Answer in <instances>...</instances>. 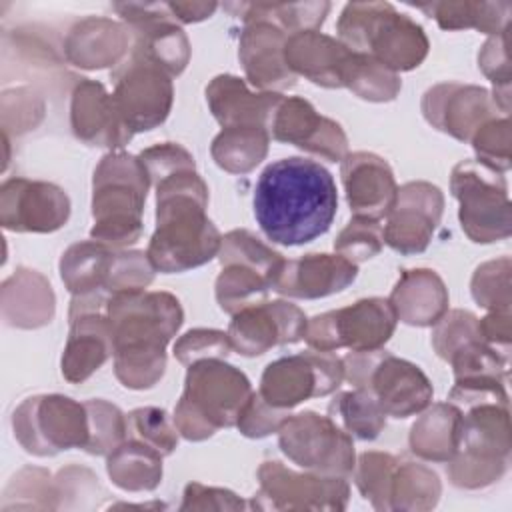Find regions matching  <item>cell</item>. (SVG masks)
Wrapping results in <instances>:
<instances>
[{
  "mask_svg": "<svg viewBox=\"0 0 512 512\" xmlns=\"http://www.w3.org/2000/svg\"><path fill=\"white\" fill-rule=\"evenodd\" d=\"M252 204L268 240L302 246L328 232L338 210V194L332 174L320 162L290 156L262 170Z\"/></svg>",
  "mask_w": 512,
  "mask_h": 512,
  "instance_id": "1",
  "label": "cell"
},
{
  "mask_svg": "<svg viewBox=\"0 0 512 512\" xmlns=\"http://www.w3.org/2000/svg\"><path fill=\"white\" fill-rule=\"evenodd\" d=\"M114 344V374L132 390L152 388L166 368V344L184 320L170 292H114L106 304Z\"/></svg>",
  "mask_w": 512,
  "mask_h": 512,
  "instance_id": "2",
  "label": "cell"
},
{
  "mask_svg": "<svg viewBox=\"0 0 512 512\" xmlns=\"http://www.w3.org/2000/svg\"><path fill=\"white\" fill-rule=\"evenodd\" d=\"M206 208L208 186L196 168L180 170L156 184V230L146 250L156 272H186L218 256L222 236Z\"/></svg>",
  "mask_w": 512,
  "mask_h": 512,
  "instance_id": "3",
  "label": "cell"
},
{
  "mask_svg": "<svg viewBox=\"0 0 512 512\" xmlns=\"http://www.w3.org/2000/svg\"><path fill=\"white\" fill-rule=\"evenodd\" d=\"M336 32L346 48L374 58L396 74L420 66L430 48L422 26L388 2L346 4Z\"/></svg>",
  "mask_w": 512,
  "mask_h": 512,
  "instance_id": "4",
  "label": "cell"
},
{
  "mask_svg": "<svg viewBox=\"0 0 512 512\" xmlns=\"http://www.w3.org/2000/svg\"><path fill=\"white\" fill-rule=\"evenodd\" d=\"M150 176L138 156L126 152L106 154L92 178L90 238L112 248H124L142 236V212Z\"/></svg>",
  "mask_w": 512,
  "mask_h": 512,
  "instance_id": "5",
  "label": "cell"
},
{
  "mask_svg": "<svg viewBox=\"0 0 512 512\" xmlns=\"http://www.w3.org/2000/svg\"><path fill=\"white\" fill-rule=\"evenodd\" d=\"M244 372L220 358L188 366L184 392L174 408V426L186 440L200 442L220 428L236 426L240 410L252 396Z\"/></svg>",
  "mask_w": 512,
  "mask_h": 512,
  "instance_id": "6",
  "label": "cell"
},
{
  "mask_svg": "<svg viewBox=\"0 0 512 512\" xmlns=\"http://www.w3.org/2000/svg\"><path fill=\"white\" fill-rule=\"evenodd\" d=\"M510 448L508 406H470L460 420L458 452L448 460L450 482L466 490L494 484L506 472Z\"/></svg>",
  "mask_w": 512,
  "mask_h": 512,
  "instance_id": "7",
  "label": "cell"
},
{
  "mask_svg": "<svg viewBox=\"0 0 512 512\" xmlns=\"http://www.w3.org/2000/svg\"><path fill=\"white\" fill-rule=\"evenodd\" d=\"M450 190L460 204V226L472 242L490 244L510 236L512 216L502 172L478 160H462L452 170Z\"/></svg>",
  "mask_w": 512,
  "mask_h": 512,
  "instance_id": "8",
  "label": "cell"
},
{
  "mask_svg": "<svg viewBox=\"0 0 512 512\" xmlns=\"http://www.w3.org/2000/svg\"><path fill=\"white\" fill-rule=\"evenodd\" d=\"M14 436L34 456H54L62 450H86L90 422L84 402L62 394L26 398L12 414Z\"/></svg>",
  "mask_w": 512,
  "mask_h": 512,
  "instance_id": "9",
  "label": "cell"
},
{
  "mask_svg": "<svg viewBox=\"0 0 512 512\" xmlns=\"http://www.w3.org/2000/svg\"><path fill=\"white\" fill-rule=\"evenodd\" d=\"M398 316L390 300L362 298L352 306L330 310L308 320L304 340L310 350L350 352L380 350L394 334Z\"/></svg>",
  "mask_w": 512,
  "mask_h": 512,
  "instance_id": "10",
  "label": "cell"
},
{
  "mask_svg": "<svg viewBox=\"0 0 512 512\" xmlns=\"http://www.w3.org/2000/svg\"><path fill=\"white\" fill-rule=\"evenodd\" d=\"M280 450L300 468L324 476H352V436L330 416L312 410L290 414L278 430Z\"/></svg>",
  "mask_w": 512,
  "mask_h": 512,
  "instance_id": "11",
  "label": "cell"
},
{
  "mask_svg": "<svg viewBox=\"0 0 512 512\" xmlns=\"http://www.w3.org/2000/svg\"><path fill=\"white\" fill-rule=\"evenodd\" d=\"M342 380V358L332 352L308 350L270 362L262 372L258 394L274 408L292 410L308 398L336 392Z\"/></svg>",
  "mask_w": 512,
  "mask_h": 512,
  "instance_id": "12",
  "label": "cell"
},
{
  "mask_svg": "<svg viewBox=\"0 0 512 512\" xmlns=\"http://www.w3.org/2000/svg\"><path fill=\"white\" fill-rule=\"evenodd\" d=\"M258 484L256 510H344L350 496L346 478L294 472L278 460L260 464Z\"/></svg>",
  "mask_w": 512,
  "mask_h": 512,
  "instance_id": "13",
  "label": "cell"
},
{
  "mask_svg": "<svg viewBox=\"0 0 512 512\" xmlns=\"http://www.w3.org/2000/svg\"><path fill=\"white\" fill-rule=\"evenodd\" d=\"M114 100L130 130L146 132L160 126L172 108V76L150 60L130 52L112 72Z\"/></svg>",
  "mask_w": 512,
  "mask_h": 512,
  "instance_id": "14",
  "label": "cell"
},
{
  "mask_svg": "<svg viewBox=\"0 0 512 512\" xmlns=\"http://www.w3.org/2000/svg\"><path fill=\"white\" fill-rule=\"evenodd\" d=\"M134 34L130 52L150 60L168 76L184 72L190 60V42L184 30L176 24L168 4H138L124 2L112 6Z\"/></svg>",
  "mask_w": 512,
  "mask_h": 512,
  "instance_id": "15",
  "label": "cell"
},
{
  "mask_svg": "<svg viewBox=\"0 0 512 512\" xmlns=\"http://www.w3.org/2000/svg\"><path fill=\"white\" fill-rule=\"evenodd\" d=\"M68 194L42 180L8 178L0 188V222L12 232H54L68 222Z\"/></svg>",
  "mask_w": 512,
  "mask_h": 512,
  "instance_id": "16",
  "label": "cell"
},
{
  "mask_svg": "<svg viewBox=\"0 0 512 512\" xmlns=\"http://www.w3.org/2000/svg\"><path fill=\"white\" fill-rule=\"evenodd\" d=\"M444 196L430 182H406L398 188L396 202L382 228L384 242L400 254L424 252L440 224Z\"/></svg>",
  "mask_w": 512,
  "mask_h": 512,
  "instance_id": "17",
  "label": "cell"
},
{
  "mask_svg": "<svg viewBox=\"0 0 512 512\" xmlns=\"http://www.w3.org/2000/svg\"><path fill=\"white\" fill-rule=\"evenodd\" d=\"M306 324L304 312L290 302H260L232 314L228 338L238 354L260 356L274 346L300 342Z\"/></svg>",
  "mask_w": 512,
  "mask_h": 512,
  "instance_id": "18",
  "label": "cell"
},
{
  "mask_svg": "<svg viewBox=\"0 0 512 512\" xmlns=\"http://www.w3.org/2000/svg\"><path fill=\"white\" fill-rule=\"evenodd\" d=\"M270 136L328 162H342L348 154V138L342 126L318 114L316 108L300 96L282 98L270 122Z\"/></svg>",
  "mask_w": 512,
  "mask_h": 512,
  "instance_id": "19",
  "label": "cell"
},
{
  "mask_svg": "<svg viewBox=\"0 0 512 512\" xmlns=\"http://www.w3.org/2000/svg\"><path fill=\"white\" fill-rule=\"evenodd\" d=\"M498 108L486 88L442 82L426 90L422 98V114L434 128L470 142L472 134L490 118H496Z\"/></svg>",
  "mask_w": 512,
  "mask_h": 512,
  "instance_id": "20",
  "label": "cell"
},
{
  "mask_svg": "<svg viewBox=\"0 0 512 512\" xmlns=\"http://www.w3.org/2000/svg\"><path fill=\"white\" fill-rule=\"evenodd\" d=\"M70 128L84 144L110 150L126 146L134 136L114 96L106 92L104 84L88 78H80L72 90Z\"/></svg>",
  "mask_w": 512,
  "mask_h": 512,
  "instance_id": "21",
  "label": "cell"
},
{
  "mask_svg": "<svg viewBox=\"0 0 512 512\" xmlns=\"http://www.w3.org/2000/svg\"><path fill=\"white\" fill-rule=\"evenodd\" d=\"M346 200L354 216L382 220L396 202L398 186L388 162L372 152H352L340 166Z\"/></svg>",
  "mask_w": 512,
  "mask_h": 512,
  "instance_id": "22",
  "label": "cell"
},
{
  "mask_svg": "<svg viewBox=\"0 0 512 512\" xmlns=\"http://www.w3.org/2000/svg\"><path fill=\"white\" fill-rule=\"evenodd\" d=\"M368 390L378 400L386 416L408 418L426 410L432 402V384L428 376L412 362L384 352L376 362Z\"/></svg>",
  "mask_w": 512,
  "mask_h": 512,
  "instance_id": "23",
  "label": "cell"
},
{
  "mask_svg": "<svg viewBox=\"0 0 512 512\" xmlns=\"http://www.w3.org/2000/svg\"><path fill=\"white\" fill-rule=\"evenodd\" d=\"M288 34L278 26L258 20L244 26L238 44V58L252 86L262 92L288 90L296 84V74L284 58Z\"/></svg>",
  "mask_w": 512,
  "mask_h": 512,
  "instance_id": "24",
  "label": "cell"
},
{
  "mask_svg": "<svg viewBox=\"0 0 512 512\" xmlns=\"http://www.w3.org/2000/svg\"><path fill=\"white\" fill-rule=\"evenodd\" d=\"M358 276V264L340 254H304L286 260L272 290L290 298H324L342 292Z\"/></svg>",
  "mask_w": 512,
  "mask_h": 512,
  "instance_id": "25",
  "label": "cell"
},
{
  "mask_svg": "<svg viewBox=\"0 0 512 512\" xmlns=\"http://www.w3.org/2000/svg\"><path fill=\"white\" fill-rule=\"evenodd\" d=\"M352 56L354 52L340 40L318 30L290 34L284 46L288 68L324 88H344Z\"/></svg>",
  "mask_w": 512,
  "mask_h": 512,
  "instance_id": "26",
  "label": "cell"
},
{
  "mask_svg": "<svg viewBox=\"0 0 512 512\" xmlns=\"http://www.w3.org/2000/svg\"><path fill=\"white\" fill-rule=\"evenodd\" d=\"M206 102L222 128L260 126L270 132L282 96L278 92H250L238 76L220 74L206 86Z\"/></svg>",
  "mask_w": 512,
  "mask_h": 512,
  "instance_id": "27",
  "label": "cell"
},
{
  "mask_svg": "<svg viewBox=\"0 0 512 512\" xmlns=\"http://www.w3.org/2000/svg\"><path fill=\"white\" fill-rule=\"evenodd\" d=\"M70 332L62 354V376L80 384L88 380L112 354V330L106 310H88L68 316Z\"/></svg>",
  "mask_w": 512,
  "mask_h": 512,
  "instance_id": "28",
  "label": "cell"
},
{
  "mask_svg": "<svg viewBox=\"0 0 512 512\" xmlns=\"http://www.w3.org/2000/svg\"><path fill=\"white\" fill-rule=\"evenodd\" d=\"M128 44L130 30L124 24L88 16L70 28L64 40V56L72 66L96 70L120 64Z\"/></svg>",
  "mask_w": 512,
  "mask_h": 512,
  "instance_id": "29",
  "label": "cell"
},
{
  "mask_svg": "<svg viewBox=\"0 0 512 512\" xmlns=\"http://www.w3.org/2000/svg\"><path fill=\"white\" fill-rule=\"evenodd\" d=\"M388 300L398 320L410 326H432L448 312V290L428 268L404 270Z\"/></svg>",
  "mask_w": 512,
  "mask_h": 512,
  "instance_id": "30",
  "label": "cell"
},
{
  "mask_svg": "<svg viewBox=\"0 0 512 512\" xmlns=\"http://www.w3.org/2000/svg\"><path fill=\"white\" fill-rule=\"evenodd\" d=\"M54 292L36 270L18 268L2 284V318L14 328H40L52 322Z\"/></svg>",
  "mask_w": 512,
  "mask_h": 512,
  "instance_id": "31",
  "label": "cell"
},
{
  "mask_svg": "<svg viewBox=\"0 0 512 512\" xmlns=\"http://www.w3.org/2000/svg\"><path fill=\"white\" fill-rule=\"evenodd\" d=\"M462 410L452 402H440L422 410L410 428V450L422 460L448 462L458 452Z\"/></svg>",
  "mask_w": 512,
  "mask_h": 512,
  "instance_id": "32",
  "label": "cell"
},
{
  "mask_svg": "<svg viewBox=\"0 0 512 512\" xmlns=\"http://www.w3.org/2000/svg\"><path fill=\"white\" fill-rule=\"evenodd\" d=\"M116 252V248L98 240L72 244L60 258V276L68 292L72 296L106 292Z\"/></svg>",
  "mask_w": 512,
  "mask_h": 512,
  "instance_id": "33",
  "label": "cell"
},
{
  "mask_svg": "<svg viewBox=\"0 0 512 512\" xmlns=\"http://www.w3.org/2000/svg\"><path fill=\"white\" fill-rule=\"evenodd\" d=\"M106 470L112 482L126 492H150L162 482V454L128 438L108 454Z\"/></svg>",
  "mask_w": 512,
  "mask_h": 512,
  "instance_id": "34",
  "label": "cell"
},
{
  "mask_svg": "<svg viewBox=\"0 0 512 512\" xmlns=\"http://www.w3.org/2000/svg\"><path fill=\"white\" fill-rule=\"evenodd\" d=\"M224 8L242 18L244 24L264 20L290 36L296 32L318 30L330 12V2H236L224 4Z\"/></svg>",
  "mask_w": 512,
  "mask_h": 512,
  "instance_id": "35",
  "label": "cell"
},
{
  "mask_svg": "<svg viewBox=\"0 0 512 512\" xmlns=\"http://www.w3.org/2000/svg\"><path fill=\"white\" fill-rule=\"evenodd\" d=\"M432 16L444 30L476 28L484 34H498L508 28L510 4L508 2H428L416 4Z\"/></svg>",
  "mask_w": 512,
  "mask_h": 512,
  "instance_id": "36",
  "label": "cell"
},
{
  "mask_svg": "<svg viewBox=\"0 0 512 512\" xmlns=\"http://www.w3.org/2000/svg\"><path fill=\"white\" fill-rule=\"evenodd\" d=\"M270 132L260 126H232L212 140L210 152L214 162L230 174L254 170L268 154Z\"/></svg>",
  "mask_w": 512,
  "mask_h": 512,
  "instance_id": "37",
  "label": "cell"
},
{
  "mask_svg": "<svg viewBox=\"0 0 512 512\" xmlns=\"http://www.w3.org/2000/svg\"><path fill=\"white\" fill-rule=\"evenodd\" d=\"M330 418L338 420L342 428L360 440H374L386 426V414L370 390L354 388L340 392L328 406Z\"/></svg>",
  "mask_w": 512,
  "mask_h": 512,
  "instance_id": "38",
  "label": "cell"
},
{
  "mask_svg": "<svg viewBox=\"0 0 512 512\" xmlns=\"http://www.w3.org/2000/svg\"><path fill=\"white\" fill-rule=\"evenodd\" d=\"M440 494H442V486L436 472H432L424 464L398 462L394 480H392L390 510H406V512L430 510L438 504Z\"/></svg>",
  "mask_w": 512,
  "mask_h": 512,
  "instance_id": "39",
  "label": "cell"
},
{
  "mask_svg": "<svg viewBox=\"0 0 512 512\" xmlns=\"http://www.w3.org/2000/svg\"><path fill=\"white\" fill-rule=\"evenodd\" d=\"M218 258H220L222 266L224 264H242V266L256 270L258 274H262L268 280L270 288H274V284L282 272V266L286 262L280 252L266 246L262 240H258L248 230H230L228 234H224Z\"/></svg>",
  "mask_w": 512,
  "mask_h": 512,
  "instance_id": "40",
  "label": "cell"
},
{
  "mask_svg": "<svg viewBox=\"0 0 512 512\" xmlns=\"http://www.w3.org/2000/svg\"><path fill=\"white\" fill-rule=\"evenodd\" d=\"M268 290V280L242 264H224L216 278V302L228 314L266 302Z\"/></svg>",
  "mask_w": 512,
  "mask_h": 512,
  "instance_id": "41",
  "label": "cell"
},
{
  "mask_svg": "<svg viewBox=\"0 0 512 512\" xmlns=\"http://www.w3.org/2000/svg\"><path fill=\"white\" fill-rule=\"evenodd\" d=\"M344 88L370 102H390L400 92L402 82L396 72L388 70L374 58L354 52L344 78Z\"/></svg>",
  "mask_w": 512,
  "mask_h": 512,
  "instance_id": "42",
  "label": "cell"
},
{
  "mask_svg": "<svg viewBox=\"0 0 512 512\" xmlns=\"http://www.w3.org/2000/svg\"><path fill=\"white\" fill-rule=\"evenodd\" d=\"M398 458L388 452H364L358 456L352 476L360 494L376 510H390L392 480Z\"/></svg>",
  "mask_w": 512,
  "mask_h": 512,
  "instance_id": "43",
  "label": "cell"
},
{
  "mask_svg": "<svg viewBox=\"0 0 512 512\" xmlns=\"http://www.w3.org/2000/svg\"><path fill=\"white\" fill-rule=\"evenodd\" d=\"M84 404H86L88 422H90V440H88L86 452L92 456L110 454L128 436L126 416L120 412L118 406L100 398L86 400Z\"/></svg>",
  "mask_w": 512,
  "mask_h": 512,
  "instance_id": "44",
  "label": "cell"
},
{
  "mask_svg": "<svg viewBox=\"0 0 512 512\" xmlns=\"http://www.w3.org/2000/svg\"><path fill=\"white\" fill-rule=\"evenodd\" d=\"M14 498L4 510L10 508H44L56 510L58 508V490L56 480L50 478V472L44 468H22L12 482L4 490V500Z\"/></svg>",
  "mask_w": 512,
  "mask_h": 512,
  "instance_id": "45",
  "label": "cell"
},
{
  "mask_svg": "<svg viewBox=\"0 0 512 512\" xmlns=\"http://www.w3.org/2000/svg\"><path fill=\"white\" fill-rule=\"evenodd\" d=\"M128 438L140 440L162 456H170L178 446V430L170 422L166 410L154 406H142L126 416Z\"/></svg>",
  "mask_w": 512,
  "mask_h": 512,
  "instance_id": "46",
  "label": "cell"
},
{
  "mask_svg": "<svg viewBox=\"0 0 512 512\" xmlns=\"http://www.w3.org/2000/svg\"><path fill=\"white\" fill-rule=\"evenodd\" d=\"M478 66L484 76L494 84V104L504 116L510 110V56H508V28L490 36L480 54Z\"/></svg>",
  "mask_w": 512,
  "mask_h": 512,
  "instance_id": "47",
  "label": "cell"
},
{
  "mask_svg": "<svg viewBox=\"0 0 512 512\" xmlns=\"http://www.w3.org/2000/svg\"><path fill=\"white\" fill-rule=\"evenodd\" d=\"M472 298L486 310H510V258L484 262L472 276Z\"/></svg>",
  "mask_w": 512,
  "mask_h": 512,
  "instance_id": "48",
  "label": "cell"
},
{
  "mask_svg": "<svg viewBox=\"0 0 512 512\" xmlns=\"http://www.w3.org/2000/svg\"><path fill=\"white\" fill-rule=\"evenodd\" d=\"M384 246V234L380 220L354 216L346 228L334 240L336 254L358 264L376 256Z\"/></svg>",
  "mask_w": 512,
  "mask_h": 512,
  "instance_id": "49",
  "label": "cell"
},
{
  "mask_svg": "<svg viewBox=\"0 0 512 512\" xmlns=\"http://www.w3.org/2000/svg\"><path fill=\"white\" fill-rule=\"evenodd\" d=\"M476 152V160L506 172L510 168V122L508 116H496L486 120L470 138Z\"/></svg>",
  "mask_w": 512,
  "mask_h": 512,
  "instance_id": "50",
  "label": "cell"
},
{
  "mask_svg": "<svg viewBox=\"0 0 512 512\" xmlns=\"http://www.w3.org/2000/svg\"><path fill=\"white\" fill-rule=\"evenodd\" d=\"M478 318L466 310H450L436 324L432 332V346L446 362L450 356L472 340H480Z\"/></svg>",
  "mask_w": 512,
  "mask_h": 512,
  "instance_id": "51",
  "label": "cell"
},
{
  "mask_svg": "<svg viewBox=\"0 0 512 512\" xmlns=\"http://www.w3.org/2000/svg\"><path fill=\"white\" fill-rule=\"evenodd\" d=\"M44 118V100L32 88L4 90L2 94V130L10 134H24L40 124Z\"/></svg>",
  "mask_w": 512,
  "mask_h": 512,
  "instance_id": "52",
  "label": "cell"
},
{
  "mask_svg": "<svg viewBox=\"0 0 512 512\" xmlns=\"http://www.w3.org/2000/svg\"><path fill=\"white\" fill-rule=\"evenodd\" d=\"M232 350L228 332L216 328H194L180 336L174 344V356L184 366L208 358H226Z\"/></svg>",
  "mask_w": 512,
  "mask_h": 512,
  "instance_id": "53",
  "label": "cell"
},
{
  "mask_svg": "<svg viewBox=\"0 0 512 512\" xmlns=\"http://www.w3.org/2000/svg\"><path fill=\"white\" fill-rule=\"evenodd\" d=\"M154 266L148 260L146 252L140 250H118L106 292H126V290H144L154 280Z\"/></svg>",
  "mask_w": 512,
  "mask_h": 512,
  "instance_id": "54",
  "label": "cell"
},
{
  "mask_svg": "<svg viewBox=\"0 0 512 512\" xmlns=\"http://www.w3.org/2000/svg\"><path fill=\"white\" fill-rule=\"evenodd\" d=\"M290 416V410H280L270 406L258 392H252L240 416L236 420V428L240 434L248 438H264L280 430L284 420Z\"/></svg>",
  "mask_w": 512,
  "mask_h": 512,
  "instance_id": "55",
  "label": "cell"
},
{
  "mask_svg": "<svg viewBox=\"0 0 512 512\" xmlns=\"http://www.w3.org/2000/svg\"><path fill=\"white\" fill-rule=\"evenodd\" d=\"M150 176V184H158L160 180L168 178L170 174H176L180 170H194V158L192 154L174 142H162L156 146H150L140 152L138 156Z\"/></svg>",
  "mask_w": 512,
  "mask_h": 512,
  "instance_id": "56",
  "label": "cell"
},
{
  "mask_svg": "<svg viewBox=\"0 0 512 512\" xmlns=\"http://www.w3.org/2000/svg\"><path fill=\"white\" fill-rule=\"evenodd\" d=\"M246 502L232 490L190 482L184 488L180 510H244Z\"/></svg>",
  "mask_w": 512,
  "mask_h": 512,
  "instance_id": "57",
  "label": "cell"
},
{
  "mask_svg": "<svg viewBox=\"0 0 512 512\" xmlns=\"http://www.w3.org/2000/svg\"><path fill=\"white\" fill-rule=\"evenodd\" d=\"M478 330L488 346L504 358L510 356V310H490L482 320H478Z\"/></svg>",
  "mask_w": 512,
  "mask_h": 512,
  "instance_id": "58",
  "label": "cell"
},
{
  "mask_svg": "<svg viewBox=\"0 0 512 512\" xmlns=\"http://www.w3.org/2000/svg\"><path fill=\"white\" fill-rule=\"evenodd\" d=\"M168 8L174 14L176 22L192 24V22L210 18L218 8V4L216 2H170Z\"/></svg>",
  "mask_w": 512,
  "mask_h": 512,
  "instance_id": "59",
  "label": "cell"
}]
</instances>
